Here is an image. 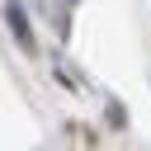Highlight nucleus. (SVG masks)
Masks as SVG:
<instances>
[{
    "label": "nucleus",
    "instance_id": "1",
    "mask_svg": "<svg viewBox=\"0 0 151 151\" xmlns=\"http://www.w3.org/2000/svg\"><path fill=\"white\" fill-rule=\"evenodd\" d=\"M5 14H9V28L19 33V42H24V47H33V33H28V19H24V9H19V5H9Z\"/></svg>",
    "mask_w": 151,
    "mask_h": 151
}]
</instances>
